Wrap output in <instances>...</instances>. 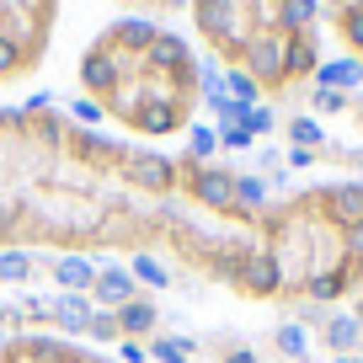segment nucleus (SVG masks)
I'll return each instance as SVG.
<instances>
[{
    "mask_svg": "<svg viewBox=\"0 0 363 363\" xmlns=\"http://www.w3.org/2000/svg\"><path fill=\"white\" fill-rule=\"evenodd\" d=\"M193 22H198V33L214 48H225V54H240L246 38L257 33L240 0H193Z\"/></svg>",
    "mask_w": 363,
    "mask_h": 363,
    "instance_id": "nucleus-1",
    "label": "nucleus"
},
{
    "mask_svg": "<svg viewBox=\"0 0 363 363\" xmlns=\"http://www.w3.org/2000/svg\"><path fill=\"white\" fill-rule=\"evenodd\" d=\"M240 54H246V75L257 80L262 91H278V86H289V38L278 33V27H257V33L246 38V48H240Z\"/></svg>",
    "mask_w": 363,
    "mask_h": 363,
    "instance_id": "nucleus-2",
    "label": "nucleus"
},
{
    "mask_svg": "<svg viewBox=\"0 0 363 363\" xmlns=\"http://www.w3.org/2000/svg\"><path fill=\"white\" fill-rule=\"evenodd\" d=\"M182 187H187V198H193L198 208H208V214H235V171L230 166H187Z\"/></svg>",
    "mask_w": 363,
    "mask_h": 363,
    "instance_id": "nucleus-3",
    "label": "nucleus"
},
{
    "mask_svg": "<svg viewBox=\"0 0 363 363\" xmlns=\"http://www.w3.org/2000/svg\"><path fill=\"white\" fill-rule=\"evenodd\" d=\"M230 284H235L240 294H251V299H272V294H284L289 278H284V262L272 257V251H246Z\"/></svg>",
    "mask_w": 363,
    "mask_h": 363,
    "instance_id": "nucleus-4",
    "label": "nucleus"
},
{
    "mask_svg": "<svg viewBox=\"0 0 363 363\" xmlns=\"http://www.w3.org/2000/svg\"><path fill=\"white\" fill-rule=\"evenodd\" d=\"M123 75H128V59H118V54H107V48H91L86 59H80V86L86 91H96V102H113V91L123 86Z\"/></svg>",
    "mask_w": 363,
    "mask_h": 363,
    "instance_id": "nucleus-5",
    "label": "nucleus"
},
{
    "mask_svg": "<svg viewBox=\"0 0 363 363\" xmlns=\"http://www.w3.org/2000/svg\"><path fill=\"white\" fill-rule=\"evenodd\" d=\"M160 38V27L150 22V16H123V22H113L102 33V43L96 48H107V54H118V59H145V48Z\"/></svg>",
    "mask_w": 363,
    "mask_h": 363,
    "instance_id": "nucleus-6",
    "label": "nucleus"
},
{
    "mask_svg": "<svg viewBox=\"0 0 363 363\" xmlns=\"http://www.w3.org/2000/svg\"><path fill=\"white\" fill-rule=\"evenodd\" d=\"M315 203L326 208V225L352 230V225H363V182L347 177V182H337V187H320Z\"/></svg>",
    "mask_w": 363,
    "mask_h": 363,
    "instance_id": "nucleus-7",
    "label": "nucleus"
},
{
    "mask_svg": "<svg viewBox=\"0 0 363 363\" xmlns=\"http://www.w3.org/2000/svg\"><path fill=\"white\" fill-rule=\"evenodd\" d=\"M123 177L134 182V187H150V193H171L177 187V160H166V155H155V150H134L128 155V166H123Z\"/></svg>",
    "mask_w": 363,
    "mask_h": 363,
    "instance_id": "nucleus-8",
    "label": "nucleus"
},
{
    "mask_svg": "<svg viewBox=\"0 0 363 363\" xmlns=\"http://www.w3.org/2000/svg\"><path fill=\"white\" fill-rule=\"evenodd\" d=\"M128 299H139L134 272H128V267H118V262L96 267V284H91V305H96V310H123Z\"/></svg>",
    "mask_w": 363,
    "mask_h": 363,
    "instance_id": "nucleus-9",
    "label": "nucleus"
},
{
    "mask_svg": "<svg viewBox=\"0 0 363 363\" xmlns=\"http://www.w3.org/2000/svg\"><path fill=\"white\" fill-rule=\"evenodd\" d=\"M363 86V59L358 54H342V59H320L315 69V91H358Z\"/></svg>",
    "mask_w": 363,
    "mask_h": 363,
    "instance_id": "nucleus-10",
    "label": "nucleus"
},
{
    "mask_svg": "<svg viewBox=\"0 0 363 363\" xmlns=\"http://www.w3.org/2000/svg\"><path fill=\"white\" fill-rule=\"evenodd\" d=\"M320 342L331 347V358H347V352L363 347V320L347 315V310H331V320L320 326Z\"/></svg>",
    "mask_w": 363,
    "mask_h": 363,
    "instance_id": "nucleus-11",
    "label": "nucleus"
},
{
    "mask_svg": "<svg viewBox=\"0 0 363 363\" xmlns=\"http://www.w3.org/2000/svg\"><path fill=\"white\" fill-rule=\"evenodd\" d=\"M54 267V284L65 289V294H91V284H96V262L80 257V251H65L59 262H48Z\"/></svg>",
    "mask_w": 363,
    "mask_h": 363,
    "instance_id": "nucleus-12",
    "label": "nucleus"
},
{
    "mask_svg": "<svg viewBox=\"0 0 363 363\" xmlns=\"http://www.w3.org/2000/svg\"><path fill=\"white\" fill-rule=\"evenodd\" d=\"M352 278H358V272L347 267V262H342V267H326V272H310L305 278V289H299V294L310 299V305H331V299H342L352 289Z\"/></svg>",
    "mask_w": 363,
    "mask_h": 363,
    "instance_id": "nucleus-13",
    "label": "nucleus"
},
{
    "mask_svg": "<svg viewBox=\"0 0 363 363\" xmlns=\"http://www.w3.org/2000/svg\"><path fill=\"white\" fill-rule=\"evenodd\" d=\"M139 65H145V69H166V75H177V69H187V65H193V48L182 43L177 33H160L155 43L145 48V59H139Z\"/></svg>",
    "mask_w": 363,
    "mask_h": 363,
    "instance_id": "nucleus-14",
    "label": "nucleus"
},
{
    "mask_svg": "<svg viewBox=\"0 0 363 363\" xmlns=\"http://www.w3.org/2000/svg\"><path fill=\"white\" fill-rule=\"evenodd\" d=\"M113 315H118V337H128V342H145L150 331L160 326V305H150L145 294L128 299V305H123V310H113Z\"/></svg>",
    "mask_w": 363,
    "mask_h": 363,
    "instance_id": "nucleus-15",
    "label": "nucleus"
},
{
    "mask_svg": "<svg viewBox=\"0 0 363 363\" xmlns=\"http://www.w3.org/2000/svg\"><path fill=\"white\" fill-rule=\"evenodd\" d=\"M48 305H54V326H59V331H69V337H86L91 315H96L91 294H59V299H48Z\"/></svg>",
    "mask_w": 363,
    "mask_h": 363,
    "instance_id": "nucleus-16",
    "label": "nucleus"
},
{
    "mask_svg": "<svg viewBox=\"0 0 363 363\" xmlns=\"http://www.w3.org/2000/svg\"><path fill=\"white\" fill-rule=\"evenodd\" d=\"M320 22V0H278V11H272V27L278 33H315Z\"/></svg>",
    "mask_w": 363,
    "mask_h": 363,
    "instance_id": "nucleus-17",
    "label": "nucleus"
},
{
    "mask_svg": "<svg viewBox=\"0 0 363 363\" xmlns=\"http://www.w3.org/2000/svg\"><path fill=\"white\" fill-rule=\"evenodd\" d=\"M182 118H187L182 102H160V107H134L128 123H134L139 134H171V128H182Z\"/></svg>",
    "mask_w": 363,
    "mask_h": 363,
    "instance_id": "nucleus-18",
    "label": "nucleus"
},
{
    "mask_svg": "<svg viewBox=\"0 0 363 363\" xmlns=\"http://www.w3.org/2000/svg\"><path fill=\"white\" fill-rule=\"evenodd\" d=\"M315 69H320L315 33H289V80H315Z\"/></svg>",
    "mask_w": 363,
    "mask_h": 363,
    "instance_id": "nucleus-19",
    "label": "nucleus"
},
{
    "mask_svg": "<svg viewBox=\"0 0 363 363\" xmlns=\"http://www.w3.org/2000/svg\"><path fill=\"white\" fill-rule=\"evenodd\" d=\"M257 208H267V177L235 171V219H251Z\"/></svg>",
    "mask_w": 363,
    "mask_h": 363,
    "instance_id": "nucleus-20",
    "label": "nucleus"
},
{
    "mask_svg": "<svg viewBox=\"0 0 363 363\" xmlns=\"http://www.w3.org/2000/svg\"><path fill=\"white\" fill-rule=\"evenodd\" d=\"M272 347L284 352V363H305L310 358V331L299 320H284V326L272 331Z\"/></svg>",
    "mask_w": 363,
    "mask_h": 363,
    "instance_id": "nucleus-21",
    "label": "nucleus"
},
{
    "mask_svg": "<svg viewBox=\"0 0 363 363\" xmlns=\"http://www.w3.org/2000/svg\"><path fill=\"white\" fill-rule=\"evenodd\" d=\"M193 352H198V342L182 337V331H166V337L150 342V358L155 363H193Z\"/></svg>",
    "mask_w": 363,
    "mask_h": 363,
    "instance_id": "nucleus-22",
    "label": "nucleus"
},
{
    "mask_svg": "<svg viewBox=\"0 0 363 363\" xmlns=\"http://www.w3.org/2000/svg\"><path fill=\"white\" fill-rule=\"evenodd\" d=\"M337 33H342V43L363 59V0H342L337 6Z\"/></svg>",
    "mask_w": 363,
    "mask_h": 363,
    "instance_id": "nucleus-23",
    "label": "nucleus"
},
{
    "mask_svg": "<svg viewBox=\"0 0 363 363\" xmlns=\"http://www.w3.org/2000/svg\"><path fill=\"white\" fill-rule=\"evenodd\" d=\"M27 278H33V251L0 246V284H27Z\"/></svg>",
    "mask_w": 363,
    "mask_h": 363,
    "instance_id": "nucleus-24",
    "label": "nucleus"
},
{
    "mask_svg": "<svg viewBox=\"0 0 363 363\" xmlns=\"http://www.w3.org/2000/svg\"><path fill=\"white\" fill-rule=\"evenodd\" d=\"M225 96H230V102H240V107H257L262 102V86L235 65V69H225Z\"/></svg>",
    "mask_w": 363,
    "mask_h": 363,
    "instance_id": "nucleus-25",
    "label": "nucleus"
},
{
    "mask_svg": "<svg viewBox=\"0 0 363 363\" xmlns=\"http://www.w3.org/2000/svg\"><path fill=\"white\" fill-rule=\"evenodd\" d=\"M289 145L294 150H320L326 145V128H320L315 118H289Z\"/></svg>",
    "mask_w": 363,
    "mask_h": 363,
    "instance_id": "nucleus-26",
    "label": "nucleus"
},
{
    "mask_svg": "<svg viewBox=\"0 0 363 363\" xmlns=\"http://www.w3.org/2000/svg\"><path fill=\"white\" fill-rule=\"evenodd\" d=\"M187 155H193V166H208V160L219 155V128H203V123H198L193 134H187Z\"/></svg>",
    "mask_w": 363,
    "mask_h": 363,
    "instance_id": "nucleus-27",
    "label": "nucleus"
},
{
    "mask_svg": "<svg viewBox=\"0 0 363 363\" xmlns=\"http://www.w3.org/2000/svg\"><path fill=\"white\" fill-rule=\"evenodd\" d=\"M128 272H134V284H145V289H171V272L160 267L155 257H134V262H128Z\"/></svg>",
    "mask_w": 363,
    "mask_h": 363,
    "instance_id": "nucleus-28",
    "label": "nucleus"
},
{
    "mask_svg": "<svg viewBox=\"0 0 363 363\" xmlns=\"http://www.w3.org/2000/svg\"><path fill=\"white\" fill-rule=\"evenodd\" d=\"M27 65H38V59H33V54H27V48H22V43H11V38L0 33V80H11V75H16V69H27Z\"/></svg>",
    "mask_w": 363,
    "mask_h": 363,
    "instance_id": "nucleus-29",
    "label": "nucleus"
},
{
    "mask_svg": "<svg viewBox=\"0 0 363 363\" xmlns=\"http://www.w3.org/2000/svg\"><path fill=\"white\" fill-rule=\"evenodd\" d=\"M65 113H69V123H102V113H107V107L96 102V96H69V102H65Z\"/></svg>",
    "mask_w": 363,
    "mask_h": 363,
    "instance_id": "nucleus-30",
    "label": "nucleus"
},
{
    "mask_svg": "<svg viewBox=\"0 0 363 363\" xmlns=\"http://www.w3.org/2000/svg\"><path fill=\"white\" fill-rule=\"evenodd\" d=\"M310 107H315L320 118H337L352 107V96H342V91H310Z\"/></svg>",
    "mask_w": 363,
    "mask_h": 363,
    "instance_id": "nucleus-31",
    "label": "nucleus"
},
{
    "mask_svg": "<svg viewBox=\"0 0 363 363\" xmlns=\"http://www.w3.org/2000/svg\"><path fill=\"white\" fill-rule=\"evenodd\" d=\"M86 337L91 342H123V337H118V315H113V310H96L91 326H86Z\"/></svg>",
    "mask_w": 363,
    "mask_h": 363,
    "instance_id": "nucleus-32",
    "label": "nucleus"
},
{
    "mask_svg": "<svg viewBox=\"0 0 363 363\" xmlns=\"http://www.w3.org/2000/svg\"><path fill=\"white\" fill-rule=\"evenodd\" d=\"M342 262H347L352 272H363V225L342 230Z\"/></svg>",
    "mask_w": 363,
    "mask_h": 363,
    "instance_id": "nucleus-33",
    "label": "nucleus"
},
{
    "mask_svg": "<svg viewBox=\"0 0 363 363\" xmlns=\"http://www.w3.org/2000/svg\"><path fill=\"white\" fill-rule=\"evenodd\" d=\"M272 123H278V113H272V107H262V102L251 107L246 118H240V128H246L251 139H257V134H272Z\"/></svg>",
    "mask_w": 363,
    "mask_h": 363,
    "instance_id": "nucleus-34",
    "label": "nucleus"
},
{
    "mask_svg": "<svg viewBox=\"0 0 363 363\" xmlns=\"http://www.w3.org/2000/svg\"><path fill=\"white\" fill-rule=\"evenodd\" d=\"M251 145H257V139H251L240 123H225V128H219V150H235V155H240V150H251Z\"/></svg>",
    "mask_w": 363,
    "mask_h": 363,
    "instance_id": "nucleus-35",
    "label": "nucleus"
},
{
    "mask_svg": "<svg viewBox=\"0 0 363 363\" xmlns=\"http://www.w3.org/2000/svg\"><path fill=\"white\" fill-rule=\"evenodd\" d=\"M294 320L310 331V326H326V320H331V310H326V305H310V299H305V305L294 310Z\"/></svg>",
    "mask_w": 363,
    "mask_h": 363,
    "instance_id": "nucleus-36",
    "label": "nucleus"
},
{
    "mask_svg": "<svg viewBox=\"0 0 363 363\" xmlns=\"http://www.w3.org/2000/svg\"><path fill=\"white\" fill-rule=\"evenodd\" d=\"M22 320H54V305H48L43 294H27L22 299Z\"/></svg>",
    "mask_w": 363,
    "mask_h": 363,
    "instance_id": "nucleus-37",
    "label": "nucleus"
},
{
    "mask_svg": "<svg viewBox=\"0 0 363 363\" xmlns=\"http://www.w3.org/2000/svg\"><path fill=\"white\" fill-rule=\"evenodd\" d=\"M118 358H123V363H145L150 347H145V342H128V337H123V342H118Z\"/></svg>",
    "mask_w": 363,
    "mask_h": 363,
    "instance_id": "nucleus-38",
    "label": "nucleus"
},
{
    "mask_svg": "<svg viewBox=\"0 0 363 363\" xmlns=\"http://www.w3.org/2000/svg\"><path fill=\"white\" fill-rule=\"evenodd\" d=\"M257 166H262V171H284V150H272V145L257 150Z\"/></svg>",
    "mask_w": 363,
    "mask_h": 363,
    "instance_id": "nucleus-39",
    "label": "nucleus"
},
{
    "mask_svg": "<svg viewBox=\"0 0 363 363\" xmlns=\"http://www.w3.org/2000/svg\"><path fill=\"white\" fill-rule=\"evenodd\" d=\"M315 155H320V150H294V145H289V166H294V171H305V166H315Z\"/></svg>",
    "mask_w": 363,
    "mask_h": 363,
    "instance_id": "nucleus-40",
    "label": "nucleus"
},
{
    "mask_svg": "<svg viewBox=\"0 0 363 363\" xmlns=\"http://www.w3.org/2000/svg\"><path fill=\"white\" fill-rule=\"evenodd\" d=\"M6 326H22V305H11V299H0V331Z\"/></svg>",
    "mask_w": 363,
    "mask_h": 363,
    "instance_id": "nucleus-41",
    "label": "nucleus"
},
{
    "mask_svg": "<svg viewBox=\"0 0 363 363\" xmlns=\"http://www.w3.org/2000/svg\"><path fill=\"white\" fill-rule=\"evenodd\" d=\"M43 107H54V96H48V91H33V96H27V107H22V113L33 118V113H43Z\"/></svg>",
    "mask_w": 363,
    "mask_h": 363,
    "instance_id": "nucleus-42",
    "label": "nucleus"
},
{
    "mask_svg": "<svg viewBox=\"0 0 363 363\" xmlns=\"http://www.w3.org/2000/svg\"><path fill=\"white\" fill-rule=\"evenodd\" d=\"M225 363H262V358H257L251 347H230V352H225Z\"/></svg>",
    "mask_w": 363,
    "mask_h": 363,
    "instance_id": "nucleus-43",
    "label": "nucleus"
},
{
    "mask_svg": "<svg viewBox=\"0 0 363 363\" xmlns=\"http://www.w3.org/2000/svg\"><path fill=\"white\" fill-rule=\"evenodd\" d=\"M155 6H166V11H177V6H193V0H155Z\"/></svg>",
    "mask_w": 363,
    "mask_h": 363,
    "instance_id": "nucleus-44",
    "label": "nucleus"
},
{
    "mask_svg": "<svg viewBox=\"0 0 363 363\" xmlns=\"http://www.w3.org/2000/svg\"><path fill=\"white\" fill-rule=\"evenodd\" d=\"M331 363H363V352H347V358H331Z\"/></svg>",
    "mask_w": 363,
    "mask_h": 363,
    "instance_id": "nucleus-45",
    "label": "nucleus"
},
{
    "mask_svg": "<svg viewBox=\"0 0 363 363\" xmlns=\"http://www.w3.org/2000/svg\"><path fill=\"white\" fill-rule=\"evenodd\" d=\"M6 235H11V230H6V225H0V246H6Z\"/></svg>",
    "mask_w": 363,
    "mask_h": 363,
    "instance_id": "nucleus-46",
    "label": "nucleus"
},
{
    "mask_svg": "<svg viewBox=\"0 0 363 363\" xmlns=\"http://www.w3.org/2000/svg\"><path fill=\"white\" fill-rule=\"evenodd\" d=\"M352 315H358V320H363V305H358V310H352Z\"/></svg>",
    "mask_w": 363,
    "mask_h": 363,
    "instance_id": "nucleus-47",
    "label": "nucleus"
},
{
    "mask_svg": "<svg viewBox=\"0 0 363 363\" xmlns=\"http://www.w3.org/2000/svg\"><path fill=\"white\" fill-rule=\"evenodd\" d=\"M0 347H6V331H0Z\"/></svg>",
    "mask_w": 363,
    "mask_h": 363,
    "instance_id": "nucleus-48",
    "label": "nucleus"
},
{
    "mask_svg": "<svg viewBox=\"0 0 363 363\" xmlns=\"http://www.w3.org/2000/svg\"><path fill=\"white\" fill-rule=\"evenodd\" d=\"M305 363H315V358H305Z\"/></svg>",
    "mask_w": 363,
    "mask_h": 363,
    "instance_id": "nucleus-49",
    "label": "nucleus"
}]
</instances>
